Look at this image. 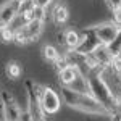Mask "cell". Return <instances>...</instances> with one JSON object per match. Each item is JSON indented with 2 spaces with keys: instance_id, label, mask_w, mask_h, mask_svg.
<instances>
[{
  "instance_id": "6da1fadb",
  "label": "cell",
  "mask_w": 121,
  "mask_h": 121,
  "mask_svg": "<svg viewBox=\"0 0 121 121\" xmlns=\"http://www.w3.org/2000/svg\"><path fill=\"white\" fill-rule=\"evenodd\" d=\"M60 91H61V97H63L65 103H68L74 110H79V112L87 113V115H107L108 113V110L102 103L97 102L91 94H82V92H78V91H73L68 86H61Z\"/></svg>"
},
{
  "instance_id": "7a4b0ae2",
  "label": "cell",
  "mask_w": 121,
  "mask_h": 121,
  "mask_svg": "<svg viewBox=\"0 0 121 121\" xmlns=\"http://www.w3.org/2000/svg\"><path fill=\"white\" fill-rule=\"evenodd\" d=\"M86 78H87V82H89L91 95L99 103H102L108 112L113 110L115 108V97H113L112 89L108 87V84L103 79V73L100 69H92V71H89V74Z\"/></svg>"
},
{
  "instance_id": "3957f363",
  "label": "cell",
  "mask_w": 121,
  "mask_h": 121,
  "mask_svg": "<svg viewBox=\"0 0 121 121\" xmlns=\"http://www.w3.org/2000/svg\"><path fill=\"white\" fill-rule=\"evenodd\" d=\"M42 31H44V21H39V19L26 21L23 26L15 29V40L13 42H16L19 45L34 42V40L39 39V36L42 34Z\"/></svg>"
},
{
  "instance_id": "277c9868",
  "label": "cell",
  "mask_w": 121,
  "mask_h": 121,
  "mask_svg": "<svg viewBox=\"0 0 121 121\" xmlns=\"http://www.w3.org/2000/svg\"><path fill=\"white\" fill-rule=\"evenodd\" d=\"M39 103H40V108L45 115H53L61 107L60 95L52 87H42V92L39 95Z\"/></svg>"
},
{
  "instance_id": "5b68a950",
  "label": "cell",
  "mask_w": 121,
  "mask_h": 121,
  "mask_svg": "<svg viewBox=\"0 0 121 121\" xmlns=\"http://www.w3.org/2000/svg\"><path fill=\"white\" fill-rule=\"evenodd\" d=\"M89 29L97 36V39L102 42L103 45H110L113 42V39L116 37V34L120 31V26L116 23H113V21H105V23L95 24V26H92Z\"/></svg>"
},
{
  "instance_id": "8992f818",
  "label": "cell",
  "mask_w": 121,
  "mask_h": 121,
  "mask_svg": "<svg viewBox=\"0 0 121 121\" xmlns=\"http://www.w3.org/2000/svg\"><path fill=\"white\" fill-rule=\"evenodd\" d=\"M0 100H2V110H3L5 121H21V110L18 103L7 91L0 94Z\"/></svg>"
},
{
  "instance_id": "52a82bcc",
  "label": "cell",
  "mask_w": 121,
  "mask_h": 121,
  "mask_svg": "<svg viewBox=\"0 0 121 121\" xmlns=\"http://www.w3.org/2000/svg\"><path fill=\"white\" fill-rule=\"evenodd\" d=\"M99 45H102V42L97 39V36L94 34L91 29L87 28V29H84V36H81V40H79L78 47L74 48V52L79 53V55H89Z\"/></svg>"
},
{
  "instance_id": "ba28073f",
  "label": "cell",
  "mask_w": 121,
  "mask_h": 121,
  "mask_svg": "<svg viewBox=\"0 0 121 121\" xmlns=\"http://www.w3.org/2000/svg\"><path fill=\"white\" fill-rule=\"evenodd\" d=\"M18 7L19 0H7L0 5V29L13 23V19L18 16Z\"/></svg>"
},
{
  "instance_id": "9c48e42d",
  "label": "cell",
  "mask_w": 121,
  "mask_h": 121,
  "mask_svg": "<svg viewBox=\"0 0 121 121\" xmlns=\"http://www.w3.org/2000/svg\"><path fill=\"white\" fill-rule=\"evenodd\" d=\"M89 55H92V58L95 60V63H97V66H99L100 69H103V68H107V66L112 65L113 55L110 53L108 47L103 45V44H102V45H99L92 53H89Z\"/></svg>"
},
{
  "instance_id": "30bf717a",
  "label": "cell",
  "mask_w": 121,
  "mask_h": 121,
  "mask_svg": "<svg viewBox=\"0 0 121 121\" xmlns=\"http://www.w3.org/2000/svg\"><path fill=\"white\" fill-rule=\"evenodd\" d=\"M78 76H79V69L74 65H66L65 68H61L58 71V78H60L61 86H71Z\"/></svg>"
},
{
  "instance_id": "8fae6325",
  "label": "cell",
  "mask_w": 121,
  "mask_h": 121,
  "mask_svg": "<svg viewBox=\"0 0 121 121\" xmlns=\"http://www.w3.org/2000/svg\"><path fill=\"white\" fill-rule=\"evenodd\" d=\"M68 18H69V11L65 5H56L52 11V19L55 24H65Z\"/></svg>"
},
{
  "instance_id": "7c38bea8",
  "label": "cell",
  "mask_w": 121,
  "mask_h": 121,
  "mask_svg": "<svg viewBox=\"0 0 121 121\" xmlns=\"http://www.w3.org/2000/svg\"><path fill=\"white\" fill-rule=\"evenodd\" d=\"M79 40H81V36H79V32L78 31H73V29H68L65 32V45L69 48V50H74L78 44H79Z\"/></svg>"
},
{
  "instance_id": "4fadbf2b",
  "label": "cell",
  "mask_w": 121,
  "mask_h": 121,
  "mask_svg": "<svg viewBox=\"0 0 121 121\" xmlns=\"http://www.w3.org/2000/svg\"><path fill=\"white\" fill-rule=\"evenodd\" d=\"M45 16H47V11L44 7H39V5H34L32 10L29 11L28 15L24 16L26 21H31V19H39V21H45Z\"/></svg>"
},
{
  "instance_id": "5bb4252c",
  "label": "cell",
  "mask_w": 121,
  "mask_h": 121,
  "mask_svg": "<svg viewBox=\"0 0 121 121\" xmlns=\"http://www.w3.org/2000/svg\"><path fill=\"white\" fill-rule=\"evenodd\" d=\"M5 71H7V76L10 79H18L19 76L23 74V68H21V65L18 61H8Z\"/></svg>"
},
{
  "instance_id": "9a60e30c",
  "label": "cell",
  "mask_w": 121,
  "mask_h": 121,
  "mask_svg": "<svg viewBox=\"0 0 121 121\" xmlns=\"http://www.w3.org/2000/svg\"><path fill=\"white\" fill-rule=\"evenodd\" d=\"M42 53H44V58H45L47 61H50V63H55L56 60H58V56H60V52L53 45H44Z\"/></svg>"
},
{
  "instance_id": "2e32d148",
  "label": "cell",
  "mask_w": 121,
  "mask_h": 121,
  "mask_svg": "<svg viewBox=\"0 0 121 121\" xmlns=\"http://www.w3.org/2000/svg\"><path fill=\"white\" fill-rule=\"evenodd\" d=\"M107 47H108V50H110V53H112L113 56L121 55V26H120V31H118L116 37L113 39V42Z\"/></svg>"
},
{
  "instance_id": "e0dca14e",
  "label": "cell",
  "mask_w": 121,
  "mask_h": 121,
  "mask_svg": "<svg viewBox=\"0 0 121 121\" xmlns=\"http://www.w3.org/2000/svg\"><path fill=\"white\" fill-rule=\"evenodd\" d=\"M36 3H34V0H19V7H18V16L21 18H24L26 15H28L29 11L32 10Z\"/></svg>"
},
{
  "instance_id": "ac0fdd59",
  "label": "cell",
  "mask_w": 121,
  "mask_h": 121,
  "mask_svg": "<svg viewBox=\"0 0 121 121\" xmlns=\"http://www.w3.org/2000/svg\"><path fill=\"white\" fill-rule=\"evenodd\" d=\"M0 39L3 42H13L15 40V29L11 26H5L0 29Z\"/></svg>"
},
{
  "instance_id": "d6986e66",
  "label": "cell",
  "mask_w": 121,
  "mask_h": 121,
  "mask_svg": "<svg viewBox=\"0 0 121 121\" xmlns=\"http://www.w3.org/2000/svg\"><path fill=\"white\" fill-rule=\"evenodd\" d=\"M116 71V73H121V55H116V56H113V60H112V65H110Z\"/></svg>"
},
{
  "instance_id": "ffe728a7",
  "label": "cell",
  "mask_w": 121,
  "mask_h": 121,
  "mask_svg": "<svg viewBox=\"0 0 121 121\" xmlns=\"http://www.w3.org/2000/svg\"><path fill=\"white\" fill-rule=\"evenodd\" d=\"M113 23H116L118 26H121V10L120 8L113 10Z\"/></svg>"
},
{
  "instance_id": "44dd1931",
  "label": "cell",
  "mask_w": 121,
  "mask_h": 121,
  "mask_svg": "<svg viewBox=\"0 0 121 121\" xmlns=\"http://www.w3.org/2000/svg\"><path fill=\"white\" fill-rule=\"evenodd\" d=\"M105 2H107V5H108L110 10H116L121 5V0H105Z\"/></svg>"
},
{
  "instance_id": "7402d4cb",
  "label": "cell",
  "mask_w": 121,
  "mask_h": 121,
  "mask_svg": "<svg viewBox=\"0 0 121 121\" xmlns=\"http://www.w3.org/2000/svg\"><path fill=\"white\" fill-rule=\"evenodd\" d=\"M53 0H34V3L36 5H39V7H44V8H47L50 3H52Z\"/></svg>"
},
{
  "instance_id": "603a6c76",
  "label": "cell",
  "mask_w": 121,
  "mask_h": 121,
  "mask_svg": "<svg viewBox=\"0 0 121 121\" xmlns=\"http://www.w3.org/2000/svg\"><path fill=\"white\" fill-rule=\"evenodd\" d=\"M115 107H116V110L121 113V95L118 97V99H115Z\"/></svg>"
},
{
  "instance_id": "cb8c5ba5",
  "label": "cell",
  "mask_w": 121,
  "mask_h": 121,
  "mask_svg": "<svg viewBox=\"0 0 121 121\" xmlns=\"http://www.w3.org/2000/svg\"><path fill=\"white\" fill-rule=\"evenodd\" d=\"M118 78H120V81H121V73H118Z\"/></svg>"
},
{
  "instance_id": "d4e9b609",
  "label": "cell",
  "mask_w": 121,
  "mask_h": 121,
  "mask_svg": "<svg viewBox=\"0 0 121 121\" xmlns=\"http://www.w3.org/2000/svg\"><path fill=\"white\" fill-rule=\"evenodd\" d=\"M118 8H120V10H121V5H120V7H118Z\"/></svg>"
}]
</instances>
